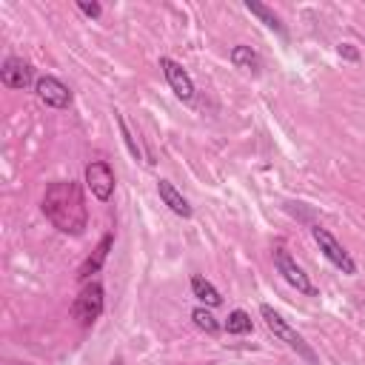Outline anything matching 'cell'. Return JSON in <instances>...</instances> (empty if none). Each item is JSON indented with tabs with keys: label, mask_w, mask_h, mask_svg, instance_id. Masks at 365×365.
I'll use <instances>...</instances> for the list:
<instances>
[{
	"label": "cell",
	"mask_w": 365,
	"mask_h": 365,
	"mask_svg": "<svg viewBox=\"0 0 365 365\" xmlns=\"http://www.w3.org/2000/svg\"><path fill=\"white\" fill-rule=\"evenodd\" d=\"M40 211L60 234H68V237H80L88 225L86 197H83L80 182H74V180L48 182L43 191V200H40Z\"/></svg>",
	"instance_id": "obj_1"
},
{
	"label": "cell",
	"mask_w": 365,
	"mask_h": 365,
	"mask_svg": "<svg viewBox=\"0 0 365 365\" xmlns=\"http://www.w3.org/2000/svg\"><path fill=\"white\" fill-rule=\"evenodd\" d=\"M259 317L265 319V328H268L279 342H285L291 351H297V356H302L308 365H317V362H319L317 351L305 342V336H302L299 331H294V328L282 319V314H279V311H274L268 302H262V305H259Z\"/></svg>",
	"instance_id": "obj_2"
},
{
	"label": "cell",
	"mask_w": 365,
	"mask_h": 365,
	"mask_svg": "<svg viewBox=\"0 0 365 365\" xmlns=\"http://www.w3.org/2000/svg\"><path fill=\"white\" fill-rule=\"evenodd\" d=\"M103 308H106L103 282H100V279H88V282L83 285V291H80V294L74 297V302H71V317H74L83 328H88V325H94V322L100 319Z\"/></svg>",
	"instance_id": "obj_3"
},
{
	"label": "cell",
	"mask_w": 365,
	"mask_h": 365,
	"mask_svg": "<svg viewBox=\"0 0 365 365\" xmlns=\"http://www.w3.org/2000/svg\"><path fill=\"white\" fill-rule=\"evenodd\" d=\"M311 237H314V242L319 245L322 257H325L334 268H339L345 277H354V274H356V262H354V257L345 251V245H342L328 228H322L319 222H311Z\"/></svg>",
	"instance_id": "obj_4"
},
{
	"label": "cell",
	"mask_w": 365,
	"mask_h": 365,
	"mask_svg": "<svg viewBox=\"0 0 365 365\" xmlns=\"http://www.w3.org/2000/svg\"><path fill=\"white\" fill-rule=\"evenodd\" d=\"M271 259H274L277 274H279L291 288H297V291H299V294H305V297H317V288H314L311 277L302 271V265H297V259L285 251V245H274Z\"/></svg>",
	"instance_id": "obj_5"
},
{
	"label": "cell",
	"mask_w": 365,
	"mask_h": 365,
	"mask_svg": "<svg viewBox=\"0 0 365 365\" xmlns=\"http://www.w3.org/2000/svg\"><path fill=\"white\" fill-rule=\"evenodd\" d=\"M83 180H86V188L91 191L94 200L108 202V200L114 197V185H117V180H114V168H111V163H106V160H91V163H86V168H83Z\"/></svg>",
	"instance_id": "obj_6"
},
{
	"label": "cell",
	"mask_w": 365,
	"mask_h": 365,
	"mask_svg": "<svg viewBox=\"0 0 365 365\" xmlns=\"http://www.w3.org/2000/svg\"><path fill=\"white\" fill-rule=\"evenodd\" d=\"M34 94H37V100H40L46 108H57V111L68 108L71 100H74L71 88H68L60 77H54V74H43V77H37V83H34Z\"/></svg>",
	"instance_id": "obj_7"
},
{
	"label": "cell",
	"mask_w": 365,
	"mask_h": 365,
	"mask_svg": "<svg viewBox=\"0 0 365 365\" xmlns=\"http://www.w3.org/2000/svg\"><path fill=\"white\" fill-rule=\"evenodd\" d=\"M160 71H163V77H165V83H168V88L174 91V97L177 100H182V103H194V94H197V88H194V80H191V74L177 63V60H171V57H160Z\"/></svg>",
	"instance_id": "obj_8"
},
{
	"label": "cell",
	"mask_w": 365,
	"mask_h": 365,
	"mask_svg": "<svg viewBox=\"0 0 365 365\" xmlns=\"http://www.w3.org/2000/svg\"><path fill=\"white\" fill-rule=\"evenodd\" d=\"M0 80H3L6 88H14V91H23V88H29V86L37 83L34 80V66L29 60H23V57H14V54L3 60Z\"/></svg>",
	"instance_id": "obj_9"
},
{
	"label": "cell",
	"mask_w": 365,
	"mask_h": 365,
	"mask_svg": "<svg viewBox=\"0 0 365 365\" xmlns=\"http://www.w3.org/2000/svg\"><path fill=\"white\" fill-rule=\"evenodd\" d=\"M111 248H114V231H106V234L100 237V242L94 245V251L83 259V265H80V271H77V279H80V282H88L94 274H100V268L106 265Z\"/></svg>",
	"instance_id": "obj_10"
},
{
	"label": "cell",
	"mask_w": 365,
	"mask_h": 365,
	"mask_svg": "<svg viewBox=\"0 0 365 365\" xmlns=\"http://www.w3.org/2000/svg\"><path fill=\"white\" fill-rule=\"evenodd\" d=\"M157 197L163 200V205H168V211H174L182 220H191L194 208H191V202L180 194V188L171 180H157Z\"/></svg>",
	"instance_id": "obj_11"
},
{
	"label": "cell",
	"mask_w": 365,
	"mask_h": 365,
	"mask_svg": "<svg viewBox=\"0 0 365 365\" xmlns=\"http://www.w3.org/2000/svg\"><path fill=\"white\" fill-rule=\"evenodd\" d=\"M245 9L254 14V17H259V23L265 26V29H271L274 34H279L282 40H288V31H285V23H282V17L271 9V6H265V3H259V0H245Z\"/></svg>",
	"instance_id": "obj_12"
},
{
	"label": "cell",
	"mask_w": 365,
	"mask_h": 365,
	"mask_svg": "<svg viewBox=\"0 0 365 365\" xmlns=\"http://www.w3.org/2000/svg\"><path fill=\"white\" fill-rule=\"evenodd\" d=\"M228 60H231L234 68H240L245 74H259L262 71V57L251 46H234L231 54H228Z\"/></svg>",
	"instance_id": "obj_13"
},
{
	"label": "cell",
	"mask_w": 365,
	"mask_h": 365,
	"mask_svg": "<svg viewBox=\"0 0 365 365\" xmlns=\"http://www.w3.org/2000/svg\"><path fill=\"white\" fill-rule=\"evenodd\" d=\"M191 294H194L205 308H220V305H222V294H220L202 274H194V277H191Z\"/></svg>",
	"instance_id": "obj_14"
},
{
	"label": "cell",
	"mask_w": 365,
	"mask_h": 365,
	"mask_svg": "<svg viewBox=\"0 0 365 365\" xmlns=\"http://www.w3.org/2000/svg\"><path fill=\"white\" fill-rule=\"evenodd\" d=\"M222 331H225V334H231V336H245V334H251V331H254L251 314H248V311H242V308L228 311V319L222 322Z\"/></svg>",
	"instance_id": "obj_15"
},
{
	"label": "cell",
	"mask_w": 365,
	"mask_h": 365,
	"mask_svg": "<svg viewBox=\"0 0 365 365\" xmlns=\"http://www.w3.org/2000/svg\"><path fill=\"white\" fill-rule=\"evenodd\" d=\"M191 319H194V325H197L200 331H205L208 336H217V334L222 331V325L217 322V317H214L205 305H197V308L191 311Z\"/></svg>",
	"instance_id": "obj_16"
},
{
	"label": "cell",
	"mask_w": 365,
	"mask_h": 365,
	"mask_svg": "<svg viewBox=\"0 0 365 365\" xmlns=\"http://www.w3.org/2000/svg\"><path fill=\"white\" fill-rule=\"evenodd\" d=\"M114 123H117V128H120V137H123L128 154H131L134 160H143V148H140V143L134 140V134H131V128H128V123H125V117H123L120 111H114Z\"/></svg>",
	"instance_id": "obj_17"
},
{
	"label": "cell",
	"mask_w": 365,
	"mask_h": 365,
	"mask_svg": "<svg viewBox=\"0 0 365 365\" xmlns=\"http://www.w3.org/2000/svg\"><path fill=\"white\" fill-rule=\"evenodd\" d=\"M77 9H80L86 17H91V20H100V17H103V6H100L97 0H77Z\"/></svg>",
	"instance_id": "obj_18"
},
{
	"label": "cell",
	"mask_w": 365,
	"mask_h": 365,
	"mask_svg": "<svg viewBox=\"0 0 365 365\" xmlns=\"http://www.w3.org/2000/svg\"><path fill=\"white\" fill-rule=\"evenodd\" d=\"M336 51H339V57H342V60H348V63H359V57H362V54H359V48H356L354 43H339V46H336Z\"/></svg>",
	"instance_id": "obj_19"
},
{
	"label": "cell",
	"mask_w": 365,
	"mask_h": 365,
	"mask_svg": "<svg viewBox=\"0 0 365 365\" xmlns=\"http://www.w3.org/2000/svg\"><path fill=\"white\" fill-rule=\"evenodd\" d=\"M6 365H31V362H6Z\"/></svg>",
	"instance_id": "obj_20"
}]
</instances>
